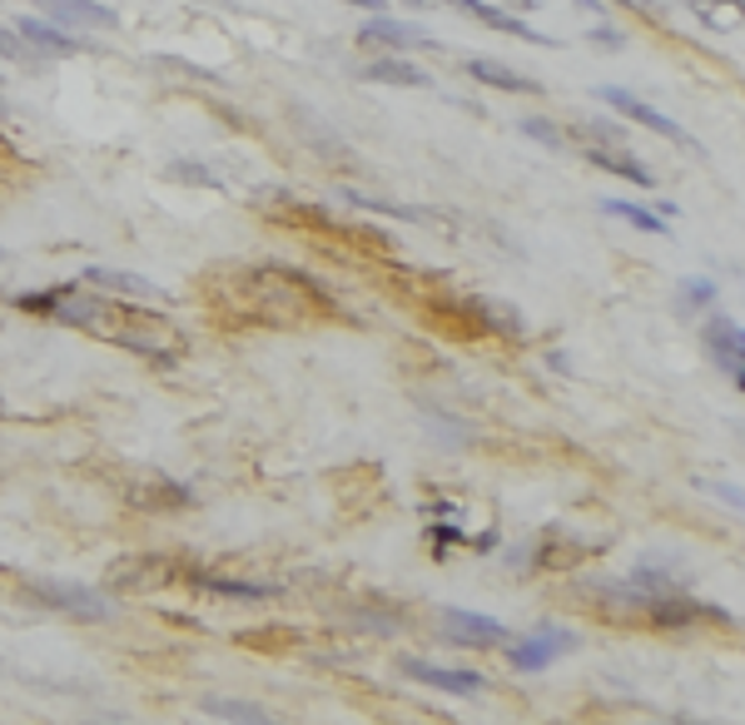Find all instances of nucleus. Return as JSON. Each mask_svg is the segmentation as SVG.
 Here are the masks:
<instances>
[{"label":"nucleus","instance_id":"obj_17","mask_svg":"<svg viewBox=\"0 0 745 725\" xmlns=\"http://www.w3.org/2000/svg\"><path fill=\"white\" fill-rule=\"evenodd\" d=\"M165 175H169V179H179V185H199V189H224V179L215 175V169L195 165V159H169V165H165Z\"/></svg>","mask_w":745,"mask_h":725},{"label":"nucleus","instance_id":"obj_21","mask_svg":"<svg viewBox=\"0 0 745 725\" xmlns=\"http://www.w3.org/2000/svg\"><path fill=\"white\" fill-rule=\"evenodd\" d=\"M716 298V284L711 279H691L686 289H681V308H696V304H711Z\"/></svg>","mask_w":745,"mask_h":725},{"label":"nucleus","instance_id":"obj_24","mask_svg":"<svg viewBox=\"0 0 745 725\" xmlns=\"http://www.w3.org/2000/svg\"><path fill=\"white\" fill-rule=\"evenodd\" d=\"M348 6H358V10H372V16H383V10H388V0H348Z\"/></svg>","mask_w":745,"mask_h":725},{"label":"nucleus","instance_id":"obj_12","mask_svg":"<svg viewBox=\"0 0 745 725\" xmlns=\"http://www.w3.org/2000/svg\"><path fill=\"white\" fill-rule=\"evenodd\" d=\"M85 289L130 294V298H149V304H159V298H165V289H155V284H145L140 274H115V269H85Z\"/></svg>","mask_w":745,"mask_h":725},{"label":"nucleus","instance_id":"obj_7","mask_svg":"<svg viewBox=\"0 0 745 725\" xmlns=\"http://www.w3.org/2000/svg\"><path fill=\"white\" fill-rule=\"evenodd\" d=\"M40 10H46V20H56V26H95V30L120 26V16H115L110 6H100V0H40Z\"/></svg>","mask_w":745,"mask_h":725},{"label":"nucleus","instance_id":"obj_5","mask_svg":"<svg viewBox=\"0 0 745 725\" xmlns=\"http://www.w3.org/2000/svg\"><path fill=\"white\" fill-rule=\"evenodd\" d=\"M443 626L447 636H453L457 646H507V626L493 622V616H477V612H457V606H447L443 612Z\"/></svg>","mask_w":745,"mask_h":725},{"label":"nucleus","instance_id":"obj_15","mask_svg":"<svg viewBox=\"0 0 745 725\" xmlns=\"http://www.w3.org/2000/svg\"><path fill=\"white\" fill-rule=\"evenodd\" d=\"M602 209H606V215H616V219H626L632 229L656 234V239H666V234H670V219H662L656 209H646V205H626V199H602Z\"/></svg>","mask_w":745,"mask_h":725},{"label":"nucleus","instance_id":"obj_20","mask_svg":"<svg viewBox=\"0 0 745 725\" xmlns=\"http://www.w3.org/2000/svg\"><path fill=\"white\" fill-rule=\"evenodd\" d=\"M522 135H527V140H537V145H547V149H562V145H567L547 120H522Z\"/></svg>","mask_w":745,"mask_h":725},{"label":"nucleus","instance_id":"obj_19","mask_svg":"<svg viewBox=\"0 0 745 725\" xmlns=\"http://www.w3.org/2000/svg\"><path fill=\"white\" fill-rule=\"evenodd\" d=\"M209 716H224V721H269L264 706H244V701H205Z\"/></svg>","mask_w":745,"mask_h":725},{"label":"nucleus","instance_id":"obj_23","mask_svg":"<svg viewBox=\"0 0 745 725\" xmlns=\"http://www.w3.org/2000/svg\"><path fill=\"white\" fill-rule=\"evenodd\" d=\"M592 140H606V145H622L626 140V135H622V125H592Z\"/></svg>","mask_w":745,"mask_h":725},{"label":"nucleus","instance_id":"obj_9","mask_svg":"<svg viewBox=\"0 0 745 725\" xmlns=\"http://www.w3.org/2000/svg\"><path fill=\"white\" fill-rule=\"evenodd\" d=\"M36 592H40V602L60 606V612H70V616H85V622H100V616H110V606H105V602H100V596H95V592H85V586H66V582H40Z\"/></svg>","mask_w":745,"mask_h":725},{"label":"nucleus","instance_id":"obj_14","mask_svg":"<svg viewBox=\"0 0 745 725\" xmlns=\"http://www.w3.org/2000/svg\"><path fill=\"white\" fill-rule=\"evenodd\" d=\"M587 159L596 169H612V175H622V179H632V185H642V189H656V175L646 165H636L632 155H626L622 145L616 149H606V145H596V149H587Z\"/></svg>","mask_w":745,"mask_h":725},{"label":"nucleus","instance_id":"obj_13","mask_svg":"<svg viewBox=\"0 0 745 725\" xmlns=\"http://www.w3.org/2000/svg\"><path fill=\"white\" fill-rule=\"evenodd\" d=\"M364 80L408 85V90H428L433 75H428V70H418V66H408V60H398V56H383V60H368V66H364Z\"/></svg>","mask_w":745,"mask_h":725},{"label":"nucleus","instance_id":"obj_11","mask_svg":"<svg viewBox=\"0 0 745 725\" xmlns=\"http://www.w3.org/2000/svg\"><path fill=\"white\" fill-rule=\"evenodd\" d=\"M463 70L473 75V80H483L487 90H507V95H542V85L532 80V75H517L513 66H497V60L473 56V60H463Z\"/></svg>","mask_w":745,"mask_h":725},{"label":"nucleus","instance_id":"obj_10","mask_svg":"<svg viewBox=\"0 0 745 725\" xmlns=\"http://www.w3.org/2000/svg\"><path fill=\"white\" fill-rule=\"evenodd\" d=\"M358 40H364V46H388V50H438L423 30L398 26V20H388V16H372L368 26L358 30Z\"/></svg>","mask_w":745,"mask_h":725},{"label":"nucleus","instance_id":"obj_1","mask_svg":"<svg viewBox=\"0 0 745 725\" xmlns=\"http://www.w3.org/2000/svg\"><path fill=\"white\" fill-rule=\"evenodd\" d=\"M596 100H606V105H612V110H622V115H632V120H642L646 130H656V135H662V140L681 145V149H691V155H706V145H701L696 135H686V130H681V125L670 120V115H662V110H656V105H646V100H636V95L616 90V85H602V90H596Z\"/></svg>","mask_w":745,"mask_h":725},{"label":"nucleus","instance_id":"obj_6","mask_svg":"<svg viewBox=\"0 0 745 725\" xmlns=\"http://www.w3.org/2000/svg\"><path fill=\"white\" fill-rule=\"evenodd\" d=\"M447 6H453V10H463V16H473V20H483V26H493V30H507V36L527 40V46H562V40H552V36H542V30H532L527 20H517L513 10L483 6V0H447Z\"/></svg>","mask_w":745,"mask_h":725},{"label":"nucleus","instance_id":"obj_2","mask_svg":"<svg viewBox=\"0 0 745 725\" xmlns=\"http://www.w3.org/2000/svg\"><path fill=\"white\" fill-rule=\"evenodd\" d=\"M577 652V636L572 632H557V626H542L537 636H527V642L507 646V661H513L517 671H547L557 656Z\"/></svg>","mask_w":745,"mask_h":725},{"label":"nucleus","instance_id":"obj_25","mask_svg":"<svg viewBox=\"0 0 745 725\" xmlns=\"http://www.w3.org/2000/svg\"><path fill=\"white\" fill-rule=\"evenodd\" d=\"M507 6H517V10H542L547 0H507Z\"/></svg>","mask_w":745,"mask_h":725},{"label":"nucleus","instance_id":"obj_4","mask_svg":"<svg viewBox=\"0 0 745 725\" xmlns=\"http://www.w3.org/2000/svg\"><path fill=\"white\" fill-rule=\"evenodd\" d=\"M403 676L423 681V686H438L447 696H483V686H487V676H477V671H447L418 656H403Z\"/></svg>","mask_w":745,"mask_h":725},{"label":"nucleus","instance_id":"obj_26","mask_svg":"<svg viewBox=\"0 0 745 725\" xmlns=\"http://www.w3.org/2000/svg\"><path fill=\"white\" fill-rule=\"evenodd\" d=\"M622 6H632V10H642V16H646V0H622Z\"/></svg>","mask_w":745,"mask_h":725},{"label":"nucleus","instance_id":"obj_16","mask_svg":"<svg viewBox=\"0 0 745 725\" xmlns=\"http://www.w3.org/2000/svg\"><path fill=\"white\" fill-rule=\"evenodd\" d=\"M0 60H10L20 70H40V50L30 40H20L16 26H0Z\"/></svg>","mask_w":745,"mask_h":725},{"label":"nucleus","instance_id":"obj_28","mask_svg":"<svg viewBox=\"0 0 745 725\" xmlns=\"http://www.w3.org/2000/svg\"><path fill=\"white\" fill-rule=\"evenodd\" d=\"M0 264H6V249H0Z\"/></svg>","mask_w":745,"mask_h":725},{"label":"nucleus","instance_id":"obj_27","mask_svg":"<svg viewBox=\"0 0 745 725\" xmlns=\"http://www.w3.org/2000/svg\"><path fill=\"white\" fill-rule=\"evenodd\" d=\"M408 6H413V10H423V6H428V0H408Z\"/></svg>","mask_w":745,"mask_h":725},{"label":"nucleus","instance_id":"obj_8","mask_svg":"<svg viewBox=\"0 0 745 725\" xmlns=\"http://www.w3.org/2000/svg\"><path fill=\"white\" fill-rule=\"evenodd\" d=\"M706 348L716 354V362L731 373V383L741 388V378H745V373H741L745 338H741V324H736V318H711V324H706Z\"/></svg>","mask_w":745,"mask_h":725},{"label":"nucleus","instance_id":"obj_18","mask_svg":"<svg viewBox=\"0 0 745 725\" xmlns=\"http://www.w3.org/2000/svg\"><path fill=\"white\" fill-rule=\"evenodd\" d=\"M205 586H209V592H219V596H229V602H264V596H274V586H254V582H219V577H209Z\"/></svg>","mask_w":745,"mask_h":725},{"label":"nucleus","instance_id":"obj_3","mask_svg":"<svg viewBox=\"0 0 745 725\" xmlns=\"http://www.w3.org/2000/svg\"><path fill=\"white\" fill-rule=\"evenodd\" d=\"M16 30H20V40H30V46L40 50V56H56V60H70V56H85V40H74L66 26H56V20H46V16H20L16 20Z\"/></svg>","mask_w":745,"mask_h":725},{"label":"nucleus","instance_id":"obj_22","mask_svg":"<svg viewBox=\"0 0 745 725\" xmlns=\"http://www.w3.org/2000/svg\"><path fill=\"white\" fill-rule=\"evenodd\" d=\"M592 40H596V46H606V50H622V46H626V36H622L616 26H596Z\"/></svg>","mask_w":745,"mask_h":725}]
</instances>
